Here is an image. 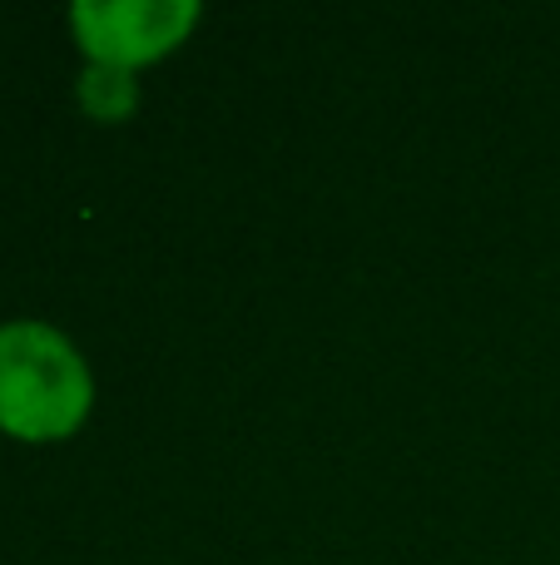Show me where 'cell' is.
<instances>
[{
	"mask_svg": "<svg viewBox=\"0 0 560 565\" xmlns=\"http://www.w3.org/2000/svg\"><path fill=\"white\" fill-rule=\"evenodd\" d=\"M95 407V377L60 328L20 318L0 328V431L20 441H65Z\"/></svg>",
	"mask_w": 560,
	"mask_h": 565,
	"instance_id": "6da1fadb",
	"label": "cell"
},
{
	"mask_svg": "<svg viewBox=\"0 0 560 565\" xmlns=\"http://www.w3.org/2000/svg\"><path fill=\"white\" fill-rule=\"evenodd\" d=\"M79 50L89 65L139 70L149 60H164L198 25L194 0H79L69 10Z\"/></svg>",
	"mask_w": 560,
	"mask_h": 565,
	"instance_id": "7a4b0ae2",
	"label": "cell"
},
{
	"mask_svg": "<svg viewBox=\"0 0 560 565\" xmlns=\"http://www.w3.org/2000/svg\"><path fill=\"white\" fill-rule=\"evenodd\" d=\"M79 105L89 119L99 125H125L139 109V79L134 70H115V65H89L79 75Z\"/></svg>",
	"mask_w": 560,
	"mask_h": 565,
	"instance_id": "3957f363",
	"label": "cell"
}]
</instances>
